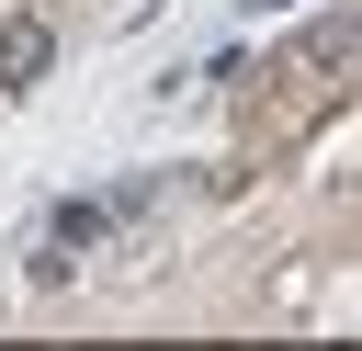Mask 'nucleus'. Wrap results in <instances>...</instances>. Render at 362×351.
Listing matches in <instances>:
<instances>
[{
  "label": "nucleus",
  "instance_id": "nucleus-2",
  "mask_svg": "<svg viewBox=\"0 0 362 351\" xmlns=\"http://www.w3.org/2000/svg\"><path fill=\"white\" fill-rule=\"evenodd\" d=\"M113 215H136V192H113V204H57V249H90Z\"/></svg>",
  "mask_w": 362,
  "mask_h": 351
},
{
  "label": "nucleus",
  "instance_id": "nucleus-1",
  "mask_svg": "<svg viewBox=\"0 0 362 351\" xmlns=\"http://www.w3.org/2000/svg\"><path fill=\"white\" fill-rule=\"evenodd\" d=\"M45 57H57V45H45V23H11V34H0V91H34V79H45Z\"/></svg>",
  "mask_w": 362,
  "mask_h": 351
}]
</instances>
